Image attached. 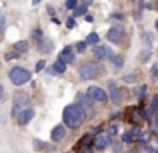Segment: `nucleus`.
Here are the masks:
<instances>
[{
    "label": "nucleus",
    "mask_w": 158,
    "mask_h": 153,
    "mask_svg": "<svg viewBox=\"0 0 158 153\" xmlns=\"http://www.w3.org/2000/svg\"><path fill=\"white\" fill-rule=\"evenodd\" d=\"M83 14H87V7H77L75 9V15H83Z\"/></svg>",
    "instance_id": "obj_28"
},
{
    "label": "nucleus",
    "mask_w": 158,
    "mask_h": 153,
    "mask_svg": "<svg viewBox=\"0 0 158 153\" xmlns=\"http://www.w3.org/2000/svg\"><path fill=\"white\" fill-rule=\"evenodd\" d=\"M77 2L78 0H66V9H77Z\"/></svg>",
    "instance_id": "obj_31"
},
{
    "label": "nucleus",
    "mask_w": 158,
    "mask_h": 153,
    "mask_svg": "<svg viewBox=\"0 0 158 153\" xmlns=\"http://www.w3.org/2000/svg\"><path fill=\"white\" fill-rule=\"evenodd\" d=\"M144 92H146V85H141V88L138 90V95H143Z\"/></svg>",
    "instance_id": "obj_35"
},
{
    "label": "nucleus",
    "mask_w": 158,
    "mask_h": 153,
    "mask_svg": "<svg viewBox=\"0 0 158 153\" xmlns=\"http://www.w3.org/2000/svg\"><path fill=\"white\" fill-rule=\"evenodd\" d=\"M65 134H66V128L63 124H58V126H55L53 131H51V139L53 141H61V139L65 138Z\"/></svg>",
    "instance_id": "obj_11"
},
{
    "label": "nucleus",
    "mask_w": 158,
    "mask_h": 153,
    "mask_svg": "<svg viewBox=\"0 0 158 153\" xmlns=\"http://www.w3.org/2000/svg\"><path fill=\"white\" fill-rule=\"evenodd\" d=\"M48 12H49V14H51V15H53V17H55V10H53V7H48Z\"/></svg>",
    "instance_id": "obj_43"
},
{
    "label": "nucleus",
    "mask_w": 158,
    "mask_h": 153,
    "mask_svg": "<svg viewBox=\"0 0 158 153\" xmlns=\"http://www.w3.org/2000/svg\"><path fill=\"white\" fill-rule=\"evenodd\" d=\"M65 70H66V63L65 61H61V60H56L55 63H53V66H51V73H55V75H61V73H65Z\"/></svg>",
    "instance_id": "obj_15"
},
{
    "label": "nucleus",
    "mask_w": 158,
    "mask_h": 153,
    "mask_svg": "<svg viewBox=\"0 0 158 153\" xmlns=\"http://www.w3.org/2000/svg\"><path fill=\"white\" fill-rule=\"evenodd\" d=\"M151 109H153V112H158V95H155L151 100Z\"/></svg>",
    "instance_id": "obj_27"
},
{
    "label": "nucleus",
    "mask_w": 158,
    "mask_h": 153,
    "mask_svg": "<svg viewBox=\"0 0 158 153\" xmlns=\"http://www.w3.org/2000/svg\"><path fill=\"white\" fill-rule=\"evenodd\" d=\"M24 109H29V97L26 94H17L14 105H12V117H19V114Z\"/></svg>",
    "instance_id": "obj_4"
},
{
    "label": "nucleus",
    "mask_w": 158,
    "mask_h": 153,
    "mask_svg": "<svg viewBox=\"0 0 158 153\" xmlns=\"http://www.w3.org/2000/svg\"><path fill=\"white\" fill-rule=\"evenodd\" d=\"M143 41H144V48H151V43H153V37L151 36L143 34Z\"/></svg>",
    "instance_id": "obj_24"
},
{
    "label": "nucleus",
    "mask_w": 158,
    "mask_h": 153,
    "mask_svg": "<svg viewBox=\"0 0 158 153\" xmlns=\"http://www.w3.org/2000/svg\"><path fill=\"white\" fill-rule=\"evenodd\" d=\"M151 116H153V109H146V111H143V117L144 119H150Z\"/></svg>",
    "instance_id": "obj_33"
},
{
    "label": "nucleus",
    "mask_w": 158,
    "mask_h": 153,
    "mask_svg": "<svg viewBox=\"0 0 158 153\" xmlns=\"http://www.w3.org/2000/svg\"><path fill=\"white\" fill-rule=\"evenodd\" d=\"M156 124H158V119H156Z\"/></svg>",
    "instance_id": "obj_46"
},
{
    "label": "nucleus",
    "mask_w": 158,
    "mask_h": 153,
    "mask_svg": "<svg viewBox=\"0 0 158 153\" xmlns=\"http://www.w3.org/2000/svg\"><path fill=\"white\" fill-rule=\"evenodd\" d=\"M34 117V111H32L31 107L29 109H24V111L21 112V114H19V117H17V121H19V124H27L29 121H31V119Z\"/></svg>",
    "instance_id": "obj_14"
},
{
    "label": "nucleus",
    "mask_w": 158,
    "mask_h": 153,
    "mask_svg": "<svg viewBox=\"0 0 158 153\" xmlns=\"http://www.w3.org/2000/svg\"><path fill=\"white\" fill-rule=\"evenodd\" d=\"M32 37L38 39V41H41L43 39V31L41 29H34V31H32Z\"/></svg>",
    "instance_id": "obj_25"
},
{
    "label": "nucleus",
    "mask_w": 158,
    "mask_h": 153,
    "mask_svg": "<svg viewBox=\"0 0 158 153\" xmlns=\"http://www.w3.org/2000/svg\"><path fill=\"white\" fill-rule=\"evenodd\" d=\"M58 60L65 61V63H73V61H75V54H73V49H72V46H66L65 49H63L61 53H60Z\"/></svg>",
    "instance_id": "obj_13"
},
{
    "label": "nucleus",
    "mask_w": 158,
    "mask_h": 153,
    "mask_svg": "<svg viewBox=\"0 0 158 153\" xmlns=\"http://www.w3.org/2000/svg\"><path fill=\"white\" fill-rule=\"evenodd\" d=\"M109 97L114 104H121V102H123V92L116 87L114 82H110V85H109Z\"/></svg>",
    "instance_id": "obj_9"
},
{
    "label": "nucleus",
    "mask_w": 158,
    "mask_h": 153,
    "mask_svg": "<svg viewBox=\"0 0 158 153\" xmlns=\"http://www.w3.org/2000/svg\"><path fill=\"white\" fill-rule=\"evenodd\" d=\"M53 48H55V44H53V41L49 39V37H43V39L38 43V51H39L41 54H48V53H51Z\"/></svg>",
    "instance_id": "obj_8"
},
{
    "label": "nucleus",
    "mask_w": 158,
    "mask_h": 153,
    "mask_svg": "<svg viewBox=\"0 0 158 153\" xmlns=\"http://www.w3.org/2000/svg\"><path fill=\"white\" fill-rule=\"evenodd\" d=\"M124 37V29L121 26H112L109 31H107V39L110 43H121Z\"/></svg>",
    "instance_id": "obj_6"
},
{
    "label": "nucleus",
    "mask_w": 158,
    "mask_h": 153,
    "mask_svg": "<svg viewBox=\"0 0 158 153\" xmlns=\"http://www.w3.org/2000/svg\"><path fill=\"white\" fill-rule=\"evenodd\" d=\"M85 19H87V22H94V17L92 15H85Z\"/></svg>",
    "instance_id": "obj_42"
},
{
    "label": "nucleus",
    "mask_w": 158,
    "mask_h": 153,
    "mask_svg": "<svg viewBox=\"0 0 158 153\" xmlns=\"http://www.w3.org/2000/svg\"><path fill=\"white\" fill-rule=\"evenodd\" d=\"M0 19H2V20H0V22H2V29H5V15H2Z\"/></svg>",
    "instance_id": "obj_41"
},
{
    "label": "nucleus",
    "mask_w": 158,
    "mask_h": 153,
    "mask_svg": "<svg viewBox=\"0 0 158 153\" xmlns=\"http://www.w3.org/2000/svg\"><path fill=\"white\" fill-rule=\"evenodd\" d=\"M44 66H46V61H44V60L38 61V63H36V71H41V70H44Z\"/></svg>",
    "instance_id": "obj_30"
},
{
    "label": "nucleus",
    "mask_w": 158,
    "mask_h": 153,
    "mask_svg": "<svg viewBox=\"0 0 158 153\" xmlns=\"http://www.w3.org/2000/svg\"><path fill=\"white\" fill-rule=\"evenodd\" d=\"M99 39H100V37H99V34H97V32H92V34H89V36H87V44H97V43H99Z\"/></svg>",
    "instance_id": "obj_20"
},
{
    "label": "nucleus",
    "mask_w": 158,
    "mask_h": 153,
    "mask_svg": "<svg viewBox=\"0 0 158 153\" xmlns=\"http://www.w3.org/2000/svg\"><path fill=\"white\" fill-rule=\"evenodd\" d=\"M94 0H82V3H83V7H87V5H90Z\"/></svg>",
    "instance_id": "obj_40"
},
{
    "label": "nucleus",
    "mask_w": 158,
    "mask_h": 153,
    "mask_svg": "<svg viewBox=\"0 0 158 153\" xmlns=\"http://www.w3.org/2000/svg\"><path fill=\"white\" fill-rule=\"evenodd\" d=\"M109 61H110V63H112L116 68H121V66L124 65V60H123V56H117V54H112V56L109 58Z\"/></svg>",
    "instance_id": "obj_18"
},
{
    "label": "nucleus",
    "mask_w": 158,
    "mask_h": 153,
    "mask_svg": "<svg viewBox=\"0 0 158 153\" xmlns=\"http://www.w3.org/2000/svg\"><path fill=\"white\" fill-rule=\"evenodd\" d=\"M112 19H116V20H119V19H123V15H121V14H112Z\"/></svg>",
    "instance_id": "obj_38"
},
{
    "label": "nucleus",
    "mask_w": 158,
    "mask_h": 153,
    "mask_svg": "<svg viewBox=\"0 0 158 153\" xmlns=\"http://www.w3.org/2000/svg\"><path fill=\"white\" fill-rule=\"evenodd\" d=\"M121 148H123V145H121V143H116V145H114V150H116V151H119Z\"/></svg>",
    "instance_id": "obj_39"
},
{
    "label": "nucleus",
    "mask_w": 158,
    "mask_h": 153,
    "mask_svg": "<svg viewBox=\"0 0 158 153\" xmlns=\"http://www.w3.org/2000/svg\"><path fill=\"white\" fill-rule=\"evenodd\" d=\"M151 77H153V80H158V63L151 66Z\"/></svg>",
    "instance_id": "obj_26"
},
{
    "label": "nucleus",
    "mask_w": 158,
    "mask_h": 153,
    "mask_svg": "<svg viewBox=\"0 0 158 153\" xmlns=\"http://www.w3.org/2000/svg\"><path fill=\"white\" fill-rule=\"evenodd\" d=\"M77 51H78V53H85L87 51V41H80V43H77Z\"/></svg>",
    "instance_id": "obj_23"
},
{
    "label": "nucleus",
    "mask_w": 158,
    "mask_h": 153,
    "mask_svg": "<svg viewBox=\"0 0 158 153\" xmlns=\"http://www.w3.org/2000/svg\"><path fill=\"white\" fill-rule=\"evenodd\" d=\"M102 66H100L99 63H95V61H89V63H83L82 66H80V78L82 80H90V78H95L99 77L100 73H102Z\"/></svg>",
    "instance_id": "obj_2"
},
{
    "label": "nucleus",
    "mask_w": 158,
    "mask_h": 153,
    "mask_svg": "<svg viewBox=\"0 0 158 153\" xmlns=\"http://www.w3.org/2000/svg\"><path fill=\"white\" fill-rule=\"evenodd\" d=\"M87 114L78 104H72V105H66L63 109V122L68 126L70 129H77L87 121Z\"/></svg>",
    "instance_id": "obj_1"
},
{
    "label": "nucleus",
    "mask_w": 158,
    "mask_h": 153,
    "mask_svg": "<svg viewBox=\"0 0 158 153\" xmlns=\"http://www.w3.org/2000/svg\"><path fill=\"white\" fill-rule=\"evenodd\" d=\"M155 26H156V29H158V20H156V24H155Z\"/></svg>",
    "instance_id": "obj_45"
},
{
    "label": "nucleus",
    "mask_w": 158,
    "mask_h": 153,
    "mask_svg": "<svg viewBox=\"0 0 158 153\" xmlns=\"http://www.w3.org/2000/svg\"><path fill=\"white\" fill-rule=\"evenodd\" d=\"M148 138H150V134H148V133H143V134H141V143H146Z\"/></svg>",
    "instance_id": "obj_34"
},
{
    "label": "nucleus",
    "mask_w": 158,
    "mask_h": 153,
    "mask_svg": "<svg viewBox=\"0 0 158 153\" xmlns=\"http://www.w3.org/2000/svg\"><path fill=\"white\" fill-rule=\"evenodd\" d=\"M39 2H41V0H32V5H38Z\"/></svg>",
    "instance_id": "obj_44"
},
{
    "label": "nucleus",
    "mask_w": 158,
    "mask_h": 153,
    "mask_svg": "<svg viewBox=\"0 0 158 153\" xmlns=\"http://www.w3.org/2000/svg\"><path fill=\"white\" fill-rule=\"evenodd\" d=\"M117 133V128L116 126H110V129H109V134H116Z\"/></svg>",
    "instance_id": "obj_37"
},
{
    "label": "nucleus",
    "mask_w": 158,
    "mask_h": 153,
    "mask_svg": "<svg viewBox=\"0 0 158 153\" xmlns=\"http://www.w3.org/2000/svg\"><path fill=\"white\" fill-rule=\"evenodd\" d=\"M94 56H95L97 60H106V58L112 56V51H110L109 46H95V49H94Z\"/></svg>",
    "instance_id": "obj_10"
},
{
    "label": "nucleus",
    "mask_w": 158,
    "mask_h": 153,
    "mask_svg": "<svg viewBox=\"0 0 158 153\" xmlns=\"http://www.w3.org/2000/svg\"><path fill=\"white\" fill-rule=\"evenodd\" d=\"M27 49H29V43H27V41H17V43H14V51H17L19 54L26 53Z\"/></svg>",
    "instance_id": "obj_17"
},
{
    "label": "nucleus",
    "mask_w": 158,
    "mask_h": 153,
    "mask_svg": "<svg viewBox=\"0 0 158 153\" xmlns=\"http://www.w3.org/2000/svg\"><path fill=\"white\" fill-rule=\"evenodd\" d=\"M107 145H110V136L109 134H99L94 139V146H95L97 150H104Z\"/></svg>",
    "instance_id": "obj_12"
},
{
    "label": "nucleus",
    "mask_w": 158,
    "mask_h": 153,
    "mask_svg": "<svg viewBox=\"0 0 158 153\" xmlns=\"http://www.w3.org/2000/svg\"><path fill=\"white\" fill-rule=\"evenodd\" d=\"M9 80L14 85H24L31 80V71L22 68V66H14L9 71Z\"/></svg>",
    "instance_id": "obj_3"
},
{
    "label": "nucleus",
    "mask_w": 158,
    "mask_h": 153,
    "mask_svg": "<svg viewBox=\"0 0 158 153\" xmlns=\"http://www.w3.org/2000/svg\"><path fill=\"white\" fill-rule=\"evenodd\" d=\"M144 9H150V10H153V3H151V2H144Z\"/></svg>",
    "instance_id": "obj_36"
},
{
    "label": "nucleus",
    "mask_w": 158,
    "mask_h": 153,
    "mask_svg": "<svg viewBox=\"0 0 158 153\" xmlns=\"http://www.w3.org/2000/svg\"><path fill=\"white\" fill-rule=\"evenodd\" d=\"M32 146H34V150H43V151H53L55 150V145H46V143L39 141V139H34V143H32Z\"/></svg>",
    "instance_id": "obj_16"
},
{
    "label": "nucleus",
    "mask_w": 158,
    "mask_h": 153,
    "mask_svg": "<svg viewBox=\"0 0 158 153\" xmlns=\"http://www.w3.org/2000/svg\"><path fill=\"white\" fill-rule=\"evenodd\" d=\"M123 141H126V143L133 141V133H124V134H123Z\"/></svg>",
    "instance_id": "obj_29"
},
{
    "label": "nucleus",
    "mask_w": 158,
    "mask_h": 153,
    "mask_svg": "<svg viewBox=\"0 0 158 153\" xmlns=\"http://www.w3.org/2000/svg\"><path fill=\"white\" fill-rule=\"evenodd\" d=\"M17 56H19L17 51H9V53L4 54V60H5V61H12V60H15Z\"/></svg>",
    "instance_id": "obj_21"
},
{
    "label": "nucleus",
    "mask_w": 158,
    "mask_h": 153,
    "mask_svg": "<svg viewBox=\"0 0 158 153\" xmlns=\"http://www.w3.org/2000/svg\"><path fill=\"white\" fill-rule=\"evenodd\" d=\"M87 95H89L92 100H95V102H106V100H107L106 90H102L100 87H95V85L89 87V90H87Z\"/></svg>",
    "instance_id": "obj_5"
},
{
    "label": "nucleus",
    "mask_w": 158,
    "mask_h": 153,
    "mask_svg": "<svg viewBox=\"0 0 158 153\" xmlns=\"http://www.w3.org/2000/svg\"><path fill=\"white\" fill-rule=\"evenodd\" d=\"M92 99L89 97V95H80L78 97V105L80 107L83 109V111H85V114H87V117H92L94 116V111H92Z\"/></svg>",
    "instance_id": "obj_7"
},
{
    "label": "nucleus",
    "mask_w": 158,
    "mask_h": 153,
    "mask_svg": "<svg viewBox=\"0 0 158 153\" xmlns=\"http://www.w3.org/2000/svg\"><path fill=\"white\" fill-rule=\"evenodd\" d=\"M151 58V48H144L143 51H141V54H139V60H141V63H146L148 60Z\"/></svg>",
    "instance_id": "obj_19"
},
{
    "label": "nucleus",
    "mask_w": 158,
    "mask_h": 153,
    "mask_svg": "<svg viewBox=\"0 0 158 153\" xmlns=\"http://www.w3.org/2000/svg\"><path fill=\"white\" fill-rule=\"evenodd\" d=\"M66 27H68V29H73V27H75V17H68V20H66Z\"/></svg>",
    "instance_id": "obj_32"
},
{
    "label": "nucleus",
    "mask_w": 158,
    "mask_h": 153,
    "mask_svg": "<svg viewBox=\"0 0 158 153\" xmlns=\"http://www.w3.org/2000/svg\"><path fill=\"white\" fill-rule=\"evenodd\" d=\"M134 80H136V73H127L123 77V82H126V83H133Z\"/></svg>",
    "instance_id": "obj_22"
}]
</instances>
